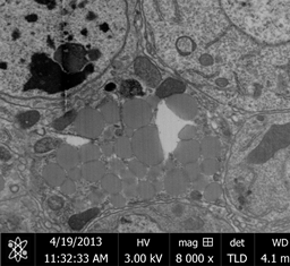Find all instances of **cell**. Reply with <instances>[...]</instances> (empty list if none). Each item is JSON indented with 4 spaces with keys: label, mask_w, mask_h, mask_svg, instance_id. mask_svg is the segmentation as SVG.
<instances>
[{
    "label": "cell",
    "mask_w": 290,
    "mask_h": 266,
    "mask_svg": "<svg viewBox=\"0 0 290 266\" xmlns=\"http://www.w3.org/2000/svg\"><path fill=\"white\" fill-rule=\"evenodd\" d=\"M61 192L62 194L64 195H66V196H72V195L75 194V192H76V182H74V180H72L71 178H66V180L62 184L61 187Z\"/></svg>",
    "instance_id": "d6a6232c"
},
{
    "label": "cell",
    "mask_w": 290,
    "mask_h": 266,
    "mask_svg": "<svg viewBox=\"0 0 290 266\" xmlns=\"http://www.w3.org/2000/svg\"><path fill=\"white\" fill-rule=\"evenodd\" d=\"M184 91H185V85L182 82L169 78L166 82L160 84V86L157 90V95L159 98H167V97H171V95L175 94L182 93Z\"/></svg>",
    "instance_id": "ac0fdd59"
},
{
    "label": "cell",
    "mask_w": 290,
    "mask_h": 266,
    "mask_svg": "<svg viewBox=\"0 0 290 266\" xmlns=\"http://www.w3.org/2000/svg\"><path fill=\"white\" fill-rule=\"evenodd\" d=\"M0 182H2V188H0V189H2V190H4V186H5V182H4V178H3V177H2V179H0Z\"/></svg>",
    "instance_id": "7bdbcfd3"
},
{
    "label": "cell",
    "mask_w": 290,
    "mask_h": 266,
    "mask_svg": "<svg viewBox=\"0 0 290 266\" xmlns=\"http://www.w3.org/2000/svg\"><path fill=\"white\" fill-rule=\"evenodd\" d=\"M67 177L74 180V182H78V180H81L83 178L82 168H78V165H77V167L67 170Z\"/></svg>",
    "instance_id": "8d00e7d4"
},
{
    "label": "cell",
    "mask_w": 290,
    "mask_h": 266,
    "mask_svg": "<svg viewBox=\"0 0 290 266\" xmlns=\"http://www.w3.org/2000/svg\"><path fill=\"white\" fill-rule=\"evenodd\" d=\"M101 155H102L101 149L94 144H85L79 149V157H81L82 163L100 160Z\"/></svg>",
    "instance_id": "7402d4cb"
},
{
    "label": "cell",
    "mask_w": 290,
    "mask_h": 266,
    "mask_svg": "<svg viewBox=\"0 0 290 266\" xmlns=\"http://www.w3.org/2000/svg\"><path fill=\"white\" fill-rule=\"evenodd\" d=\"M100 149L102 151V154L104 157H111L112 154H114V144L110 143V142H104L101 145H100Z\"/></svg>",
    "instance_id": "74e56055"
},
{
    "label": "cell",
    "mask_w": 290,
    "mask_h": 266,
    "mask_svg": "<svg viewBox=\"0 0 290 266\" xmlns=\"http://www.w3.org/2000/svg\"><path fill=\"white\" fill-rule=\"evenodd\" d=\"M148 180H150L154 186H156L157 190L163 187V177H162V170L160 164L153 165V167L149 168V172L147 175Z\"/></svg>",
    "instance_id": "4316f807"
},
{
    "label": "cell",
    "mask_w": 290,
    "mask_h": 266,
    "mask_svg": "<svg viewBox=\"0 0 290 266\" xmlns=\"http://www.w3.org/2000/svg\"><path fill=\"white\" fill-rule=\"evenodd\" d=\"M201 238L202 237L191 238L193 243L192 245L189 244L187 238H181L177 240L175 239L172 242V249H191V254H188L186 258L184 259L185 262H186L187 258L188 262H217L219 254V243L217 242V238L209 235V237H207L206 240H204L203 244H199Z\"/></svg>",
    "instance_id": "5b68a950"
},
{
    "label": "cell",
    "mask_w": 290,
    "mask_h": 266,
    "mask_svg": "<svg viewBox=\"0 0 290 266\" xmlns=\"http://www.w3.org/2000/svg\"><path fill=\"white\" fill-rule=\"evenodd\" d=\"M142 85L135 79H127L121 85V93L125 98H134L142 94Z\"/></svg>",
    "instance_id": "603a6c76"
},
{
    "label": "cell",
    "mask_w": 290,
    "mask_h": 266,
    "mask_svg": "<svg viewBox=\"0 0 290 266\" xmlns=\"http://www.w3.org/2000/svg\"><path fill=\"white\" fill-rule=\"evenodd\" d=\"M109 169H110V172L122 175L127 168H126V165H125V163L122 161V159L117 158V159H112L111 161H110Z\"/></svg>",
    "instance_id": "836d02e7"
},
{
    "label": "cell",
    "mask_w": 290,
    "mask_h": 266,
    "mask_svg": "<svg viewBox=\"0 0 290 266\" xmlns=\"http://www.w3.org/2000/svg\"><path fill=\"white\" fill-rule=\"evenodd\" d=\"M222 194V188L221 186L218 184H210L208 185L206 189H204V198H206L208 202H214L217 200Z\"/></svg>",
    "instance_id": "f1b7e54d"
},
{
    "label": "cell",
    "mask_w": 290,
    "mask_h": 266,
    "mask_svg": "<svg viewBox=\"0 0 290 266\" xmlns=\"http://www.w3.org/2000/svg\"><path fill=\"white\" fill-rule=\"evenodd\" d=\"M100 185H101L103 192L110 195V196L123 192V182L121 175L114 174L112 172H109L104 175V177L100 180Z\"/></svg>",
    "instance_id": "e0dca14e"
},
{
    "label": "cell",
    "mask_w": 290,
    "mask_h": 266,
    "mask_svg": "<svg viewBox=\"0 0 290 266\" xmlns=\"http://www.w3.org/2000/svg\"><path fill=\"white\" fill-rule=\"evenodd\" d=\"M199 155H202L201 144L192 139L183 140L182 143L178 144L176 151H175V157H176L177 161L182 164L196 162Z\"/></svg>",
    "instance_id": "8fae6325"
},
{
    "label": "cell",
    "mask_w": 290,
    "mask_h": 266,
    "mask_svg": "<svg viewBox=\"0 0 290 266\" xmlns=\"http://www.w3.org/2000/svg\"><path fill=\"white\" fill-rule=\"evenodd\" d=\"M113 144H114V154L117 155V158L122 160H129L134 157L132 139H129L128 137H121Z\"/></svg>",
    "instance_id": "ffe728a7"
},
{
    "label": "cell",
    "mask_w": 290,
    "mask_h": 266,
    "mask_svg": "<svg viewBox=\"0 0 290 266\" xmlns=\"http://www.w3.org/2000/svg\"><path fill=\"white\" fill-rule=\"evenodd\" d=\"M75 118H76V113H75L74 111L68 112V113L65 114L64 117L59 118L58 120H56V122L53 123V128L58 129V130H62L64 128H66L68 125H71L73 123V120Z\"/></svg>",
    "instance_id": "1f68e13d"
},
{
    "label": "cell",
    "mask_w": 290,
    "mask_h": 266,
    "mask_svg": "<svg viewBox=\"0 0 290 266\" xmlns=\"http://www.w3.org/2000/svg\"><path fill=\"white\" fill-rule=\"evenodd\" d=\"M134 68L138 76L141 77L149 86L154 87L161 82V75H160L159 70L148 58H136L134 64Z\"/></svg>",
    "instance_id": "30bf717a"
},
{
    "label": "cell",
    "mask_w": 290,
    "mask_h": 266,
    "mask_svg": "<svg viewBox=\"0 0 290 266\" xmlns=\"http://www.w3.org/2000/svg\"><path fill=\"white\" fill-rule=\"evenodd\" d=\"M62 145V142L57 138L52 137H46L38 140L34 145V152L38 154L47 153L49 151H52L54 149H58Z\"/></svg>",
    "instance_id": "cb8c5ba5"
},
{
    "label": "cell",
    "mask_w": 290,
    "mask_h": 266,
    "mask_svg": "<svg viewBox=\"0 0 290 266\" xmlns=\"http://www.w3.org/2000/svg\"><path fill=\"white\" fill-rule=\"evenodd\" d=\"M56 162L62 165L65 170H69L77 167L81 163L79 150L73 147L72 145L62 144L57 150Z\"/></svg>",
    "instance_id": "7c38bea8"
},
{
    "label": "cell",
    "mask_w": 290,
    "mask_h": 266,
    "mask_svg": "<svg viewBox=\"0 0 290 266\" xmlns=\"http://www.w3.org/2000/svg\"><path fill=\"white\" fill-rule=\"evenodd\" d=\"M75 127L81 136L97 138L103 130V122L96 111H84L77 117Z\"/></svg>",
    "instance_id": "52a82bcc"
},
{
    "label": "cell",
    "mask_w": 290,
    "mask_h": 266,
    "mask_svg": "<svg viewBox=\"0 0 290 266\" xmlns=\"http://www.w3.org/2000/svg\"><path fill=\"white\" fill-rule=\"evenodd\" d=\"M122 182H123V194L127 198H132L137 196V177L134 175L131 171H129L128 168L125 170L124 173L121 175Z\"/></svg>",
    "instance_id": "d6986e66"
},
{
    "label": "cell",
    "mask_w": 290,
    "mask_h": 266,
    "mask_svg": "<svg viewBox=\"0 0 290 266\" xmlns=\"http://www.w3.org/2000/svg\"><path fill=\"white\" fill-rule=\"evenodd\" d=\"M48 206L50 210H52V211H61L64 206H65V200L62 198V197H59V196H51V197H49L48 199Z\"/></svg>",
    "instance_id": "e575fe53"
},
{
    "label": "cell",
    "mask_w": 290,
    "mask_h": 266,
    "mask_svg": "<svg viewBox=\"0 0 290 266\" xmlns=\"http://www.w3.org/2000/svg\"><path fill=\"white\" fill-rule=\"evenodd\" d=\"M124 0H2V85L57 93L101 70L124 42Z\"/></svg>",
    "instance_id": "6da1fadb"
},
{
    "label": "cell",
    "mask_w": 290,
    "mask_h": 266,
    "mask_svg": "<svg viewBox=\"0 0 290 266\" xmlns=\"http://www.w3.org/2000/svg\"><path fill=\"white\" fill-rule=\"evenodd\" d=\"M184 171L188 177L189 182H195V180L199 177V173H201V167H199V164L197 162H192L185 164Z\"/></svg>",
    "instance_id": "4dcf8cb0"
},
{
    "label": "cell",
    "mask_w": 290,
    "mask_h": 266,
    "mask_svg": "<svg viewBox=\"0 0 290 266\" xmlns=\"http://www.w3.org/2000/svg\"><path fill=\"white\" fill-rule=\"evenodd\" d=\"M40 114L37 111H28L18 116V124L22 128H31L39 122Z\"/></svg>",
    "instance_id": "83f0119b"
},
{
    "label": "cell",
    "mask_w": 290,
    "mask_h": 266,
    "mask_svg": "<svg viewBox=\"0 0 290 266\" xmlns=\"http://www.w3.org/2000/svg\"><path fill=\"white\" fill-rule=\"evenodd\" d=\"M12 158V155L9 152H7L6 150H5L4 147H2V160L3 161H6V160H9Z\"/></svg>",
    "instance_id": "b9f144b4"
},
{
    "label": "cell",
    "mask_w": 290,
    "mask_h": 266,
    "mask_svg": "<svg viewBox=\"0 0 290 266\" xmlns=\"http://www.w3.org/2000/svg\"><path fill=\"white\" fill-rule=\"evenodd\" d=\"M150 110L141 101H131L125 105V124L129 128L139 129L150 122Z\"/></svg>",
    "instance_id": "ba28073f"
},
{
    "label": "cell",
    "mask_w": 290,
    "mask_h": 266,
    "mask_svg": "<svg viewBox=\"0 0 290 266\" xmlns=\"http://www.w3.org/2000/svg\"><path fill=\"white\" fill-rule=\"evenodd\" d=\"M254 247L251 238L233 237L223 243V259L229 263H247L254 259Z\"/></svg>",
    "instance_id": "8992f818"
},
{
    "label": "cell",
    "mask_w": 290,
    "mask_h": 266,
    "mask_svg": "<svg viewBox=\"0 0 290 266\" xmlns=\"http://www.w3.org/2000/svg\"><path fill=\"white\" fill-rule=\"evenodd\" d=\"M132 145L134 157L149 167L158 165L163 161L164 154L161 140L154 126L137 129L132 136Z\"/></svg>",
    "instance_id": "3957f363"
},
{
    "label": "cell",
    "mask_w": 290,
    "mask_h": 266,
    "mask_svg": "<svg viewBox=\"0 0 290 266\" xmlns=\"http://www.w3.org/2000/svg\"><path fill=\"white\" fill-rule=\"evenodd\" d=\"M195 134H196V130H195L194 127H186L183 132H181V134H179V137H181L183 140H188L192 139L195 136Z\"/></svg>",
    "instance_id": "f35d334b"
},
{
    "label": "cell",
    "mask_w": 290,
    "mask_h": 266,
    "mask_svg": "<svg viewBox=\"0 0 290 266\" xmlns=\"http://www.w3.org/2000/svg\"><path fill=\"white\" fill-rule=\"evenodd\" d=\"M82 174L83 179L86 180L88 183H97L107 174V167L100 160L85 162L82 165Z\"/></svg>",
    "instance_id": "5bb4252c"
},
{
    "label": "cell",
    "mask_w": 290,
    "mask_h": 266,
    "mask_svg": "<svg viewBox=\"0 0 290 266\" xmlns=\"http://www.w3.org/2000/svg\"><path fill=\"white\" fill-rule=\"evenodd\" d=\"M220 151H221V147H220L219 140L214 137L204 138L201 143V153L207 159H214L219 157Z\"/></svg>",
    "instance_id": "44dd1931"
},
{
    "label": "cell",
    "mask_w": 290,
    "mask_h": 266,
    "mask_svg": "<svg viewBox=\"0 0 290 266\" xmlns=\"http://www.w3.org/2000/svg\"><path fill=\"white\" fill-rule=\"evenodd\" d=\"M110 203H111L114 208H124L125 205H126L127 200H126V196L125 195L118 193V194H114L111 195V197H110Z\"/></svg>",
    "instance_id": "d590c367"
},
{
    "label": "cell",
    "mask_w": 290,
    "mask_h": 266,
    "mask_svg": "<svg viewBox=\"0 0 290 266\" xmlns=\"http://www.w3.org/2000/svg\"><path fill=\"white\" fill-rule=\"evenodd\" d=\"M89 198H90V200H91V203L100 204V203H102V200H103V194L101 192H99V190L94 189L93 192L90 194Z\"/></svg>",
    "instance_id": "ab89813d"
},
{
    "label": "cell",
    "mask_w": 290,
    "mask_h": 266,
    "mask_svg": "<svg viewBox=\"0 0 290 266\" xmlns=\"http://www.w3.org/2000/svg\"><path fill=\"white\" fill-rule=\"evenodd\" d=\"M100 213V209L93 208L84 211V212L74 214L73 217L69 218L68 220V225L71 227L74 231H81V230L90 221H92L93 219H96Z\"/></svg>",
    "instance_id": "2e32d148"
},
{
    "label": "cell",
    "mask_w": 290,
    "mask_h": 266,
    "mask_svg": "<svg viewBox=\"0 0 290 266\" xmlns=\"http://www.w3.org/2000/svg\"><path fill=\"white\" fill-rule=\"evenodd\" d=\"M220 169L219 162L216 159H207L201 164V172L206 175H213Z\"/></svg>",
    "instance_id": "f546056e"
},
{
    "label": "cell",
    "mask_w": 290,
    "mask_h": 266,
    "mask_svg": "<svg viewBox=\"0 0 290 266\" xmlns=\"http://www.w3.org/2000/svg\"><path fill=\"white\" fill-rule=\"evenodd\" d=\"M168 103L173 111H176L183 118H192L195 114V111H196L195 103L188 98L182 97V95H173L171 99H169Z\"/></svg>",
    "instance_id": "9a60e30c"
},
{
    "label": "cell",
    "mask_w": 290,
    "mask_h": 266,
    "mask_svg": "<svg viewBox=\"0 0 290 266\" xmlns=\"http://www.w3.org/2000/svg\"><path fill=\"white\" fill-rule=\"evenodd\" d=\"M42 177L51 187H61L67 178V170H65L59 163H48L42 170Z\"/></svg>",
    "instance_id": "4fadbf2b"
},
{
    "label": "cell",
    "mask_w": 290,
    "mask_h": 266,
    "mask_svg": "<svg viewBox=\"0 0 290 266\" xmlns=\"http://www.w3.org/2000/svg\"><path fill=\"white\" fill-rule=\"evenodd\" d=\"M128 170L134 175H136L138 179H144V178H147V175H148L149 165H147L144 162H142L141 160L135 158V159L129 160Z\"/></svg>",
    "instance_id": "484cf974"
},
{
    "label": "cell",
    "mask_w": 290,
    "mask_h": 266,
    "mask_svg": "<svg viewBox=\"0 0 290 266\" xmlns=\"http://www.w3.org/2000/svg\"><path fill=\"white\" fill-rule=\"evenodd\" d=\"M157 193V188L150 180L139 179L137 184V196L142 199H151Z\"/></svg>",
    "instance_id": "d4e9b609"
},
{
    "label": "cell",
    "mask_w": 290,
    "mask_h": 266,
    "mask_svg": "<svg viewBox=\"0 0 290 266\" xmlns=\"http://www.w3.org/2000/svg\"><path fill=\"white\" fill-rule=\"evenodd\" d=\"M208 186V184H207V182H206V179H203V178H197L196 180H195L194 182V187H195V189L197 190H203V189H206V187Z\"/></svg>",
    "instance_id": "60d3db41"
},
{
    "label": "cell",
    "mask_w": 290,
    "mask_h": 266,
    "mask_svg": "<svg viewBox=\"0 0 290 266\" xmlns=\"http://www.w3.org/2000/svg\"><path fill=\"white\" fill-rule=\"evenodd\" d=\"M256 260L267 263H290V237L277 235L256 240Z\"/></svg>",
    "instance_id": "277c9868"
},
{
    "label": "cell",
    "mask_w": 290,
    "mask_h": 266,
    "mask_svg": "<svg viewBox=\"0 0 290 266\" xmlns=\"http://www.w3.org/2000/svg\"><path fill=\"white\" fill-rule=\"evenodd\" d=\"M239 28L264 41L290 38V0H222Z\"/></svg>",
    "instance_id": "7a4b0ae2"
},
{
    "label": "cell",
    "mask_w": 290,
    "mask_h": 266,
    "mask_svg": "<svg viewBox=\"0 0 290 266\" xmlns=\"http://www.w3.org/2000/svg\"><path fill=\"white\" fill-rule=\"evenodd\" d=\"M189 179L184 170H170L164 175L163 187L170 195H179L185 193L188 188Z\"/></svg>",
    "instance_id": "9c48e42d"
}]
</instances>
